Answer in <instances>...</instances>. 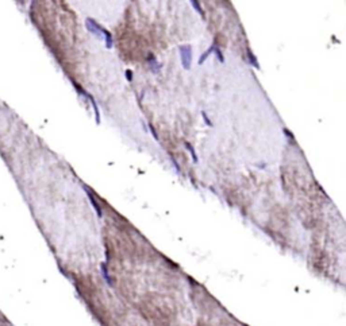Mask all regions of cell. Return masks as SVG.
<instances>
[{
	"label": "cell",
	"mask_w": 346,
	"mask_h": 326,
	"mask_svg": "<svg viewBox=\"0 0 346 326\" xmlns=\"http://www.w3.org/2000/svg\"><path fill=\"white\" fill-rule=\"evenodd\" d=\"M85 24H87L88 31H91L93 35H96V36H103L104 35V28L103 27H100L96 22L93 20L92 18H87Z\"/></svg>",
	"instance_id": "2"
},
{
	"label": "cell",
	"mask_w": 346,
	"mask_h": 326,
	"mask_svg": "<svg viewBox=\"0 0 346 326\" xmlns=\"http://www.w3.org/2000/svg\"><path fill=\"white\" fill-rule=\"evenodd\" d=\"M202 116H203V119H204V121H206V124L208 125V127H212V123H211V120L208 119V116H207V113L203 111L202 112Z\"/></svg>",
	"instance_id": "13"
},
{
	"label": "cell",
	"mask_w": 346,
	"mask_h": 326,
	"mask_svg": "<svg viewBox=\"0 0 346 326\" xmlns=\"http://www.w3.org/2000/svg\"><path fill=\"white\" fill-rule=\"evenodd\" d=\"M246 53H248V57H249V61H250V63H252V65H253L256 69H260V63L257 62V58H256V55L252 53V50H250V49H248V50H246Z\"/></svg>",
	"instance_id": "6"
},
{
	"label": "cell",
	"mask_w": 346,
	"mask_h": 326,
	"mask_svg": "<svg viewBox=\"0 0 346 326\" xmlns=\"http://www.w3.org/2000/svg\"><path fill=\"white\" fill-rule=\"evenodd\" d=\"M84 189H85V193L88 194V197H89V201H91V204H92V206L95 208V210H96V213H98L99 217H102V209H100V205L96 202V199H95V197H93V194L91 193V190H89V187H87V186H84Z\"/></svg>",
	"instance_id": "3"
},
{
	"label": "cell",
	"mask_w": 346,
	"mask_h": 326,
	"mask_svg": "<svg viewBox=\"0 0 346 326\" xmlns=\"http://www.w3.org/2000/svg\"><path fill=\"white\" fill-rule=\"evenodd\" d=\"M185 147H187V150H188V151L191 152V155H192V160H193L195 163H197V156H196V152H195L193 147H192L189 143H187V142H185Z\"/></svg>",
	"instance_id": "9"
},
{
	"label": "cell",
	"mask_w": 346,
	"mask_h": 326,
	"mask_svg": "<svg viewBox=\"0 0 346 326\" xmlns=\"http://www.w3.org/2000/svg\"><path fill=\"white\" fill-rule=\"evenodd\" d=\"M102 271H103V276H104V279L107 280L108 282L110 284H111V279H110V276H108V272H107V268H106V264H102Z\"/></svg>",
	"instance_id": "12"
},
{
	"label": "cell",
	"mask_w": 346,
	"mask_h": 326,
	"mask_svg": "<svg viewBox=\"0 0 346 326\" xmlns=\"http://www.w3.org/2000/svg\"><path fill=\"white\" fill-rule=\"evenodd\" d=\"M84 97H87V98H89V101H91V105L93 107V111H95V120H96V123L98 124H100V113H99V108H98V104H96V101H95V98H93L91 94H85Z\"/></svg>",
	"instance_id": "4"
},
{
	"label": "cell",
	"mask_w": 346,
	"mask_h": 326,
	"mask_svg": "<svg viewBox=\"0 0 346 326\" xmlns=\"http://www.w3.org/2000/svg\"><path fill=\"white\" fill-rule=\"evenodd\" d=\"M214 51L216 53V55H218V59L220 62H224V57H223V54H222V51H220V49L218 46H215V49H214Z\"/></svg>",
	"instance_id": "11"
},
{
	"label": "cell",
	"mask_w": 346,
	"mask_h": 326,
	"mask_svg": "<svg viewBox=\"0 0 346 326\" xmlns=\"http://www.w3.org/2000/svg\"><path fill=\"white\" fill-rule=\"evenodd\" d=\"M149 128H150V132L153 133V136H154V139H155V140H158V135H157V132H155L154 127H153L151 124H149Z\"/></svg>",
	"instance_id": "14"
},
{
	"label": "cell",
	"mask_w": 346,
	"mask_h": 326,
	"mask_svg": "<svg viewBox=\"0 0 346 326\" xmlns=\"http://www.w3.org/2000/svg\"><path fill=\"white\" fill-rule=\"evenodd\" d=\"M147 62L150 63V66H151V70L154 71V73H157V71L160 70V67H161V65L158 63V62L155 61V58H154V55H151L150 54L149 55V58H147Z\"/></svg>",
	"instance_id": "5"
},
{
	"label": "cell",
	"mask_w": 346,
	"mask_h": 326,
	"mask_svg": "<svg viewBox=\"0 0 346 326\" xmlns=\"http://www.w3.org/2000/svg\"><path fill=\"white\" fill-rule=\"evenodd\" d=\"M191 3H192V5H193V8H195V10H196L199 14H200V16H204V12H203L202 7H200V3H199V1H196V0H192Z\"/></svg>",
	"instance_id": "10"
},
{
	"label": "cell",
	"mask_w": 346,
	"mask_h": 326,
	"mask_svg": "<svg viewBox=\"0 0 346 326\" xmlns=\"http://www.w3.org/2000/svg\"><path fill=\"white\" fill-rule=\"evenodd\" d=\"M214 49H215V45H214V46H211L207 51H204V53H203L202 57H200V59H199V63H200V65H202L203 62L206 61V58H208V57H210V54L214 51Z\"/></svg>",
	"instance_id": "8"
},
{
	"label": "cell",
	"mask_w": 346,
	"mask_h": 326,
	"mask_svg": "<svg viewBox=\"0 0 346 326\" xmlns=\"http://www.w3.org/2000/svg\"><path fill=\"white\" fill-rule=\"evenodd\" d=\"M284 132L287 133V136H288L289 139H294V136H292V135H291V132H289V131H288V129H287V128H284Z\"/></svg>",
	"instance_id": "16"
},
{
	"label": "cell",
	"mask_w": 346,
	"mask_h": 326,
	"mask_svg": "<svg viewBox=\"0 0 346 326\" xmlns=\"http://www.w3.org/2000/svg\"><path fill=\"white\" fill-rule=\"evenodd\" d=\"M180 55H181V63H183V67L185 70H189L192 65V49L191 46H181L180 47Z\"/></svg>",
	"instance_id": "1"
},
{
	"label": "cell",
	"mask_w": 346,
	"mask_h": 326,
	"mask_svg": "<svg viewBox=\"0 0 346 326\" xmlns=\"http://www.w3.org/2000/svg\"><path fill=\"white\" fill-rule=\"evenodd\" d=\"M126 78H127V81H133V71L126 70Z\"/></svg>",
	"instance_id": "15"
},
{
	"label": "cell",
	"mask_w": 346,
	"mask_h": 326,
	"mask_svg": "<svg viewBox=\"0 0 346 326\" xmlns=\"http://www.w3.org/2000/svg\"><path fill=\"white\" fill-rule=\"evenodd\" d=\"M104 39H106V46H107V49H111L112 45H114V42H112V35H111V32L107 31L106 28H104Z\"/></svg>",
	"instance_id": "7"
}]
</instances>
